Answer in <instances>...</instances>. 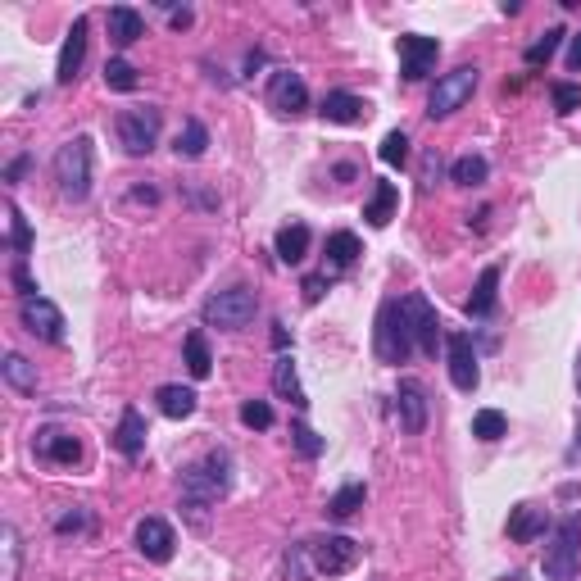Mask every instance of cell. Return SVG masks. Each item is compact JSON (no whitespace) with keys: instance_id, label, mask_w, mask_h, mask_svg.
<instances>
[{"instance_id":"obj_1","label":"cell","mask_w":581,"mask_h":581,"mask_svg":"<svg viewBox=\"0 0 581 581\" xmlns=\"http://www.w3.org/2000/svg\"><path fill=\"white\" fill-rule=\"evenodd\" d=\"M227 491H232V459H227V450L205 454V459L191 463L182 473V504L196 509V527H205V509L223 500Z\"/></svg>"},{"instance_id":"obj_2","label":"cell","mask_w":581,"mask_h":581,"mask_svg":"<svg viewBox=\"0 0 581 581\" xmlns=\"http://www.w3.org/2000/svg\"><path fill=\"white\" fill-rule=\"evenodd\" d=\"M373 350H377V359H382V364H391V368H400L404 359L414 355V336H409V323H404L400 300H382V309H377Z\"/></svg>"},{"instance_id":"obj_3","label":"cell","mask_w":581,"mask_h":581,"mask_svg":"<svg viewBox=\"0 0 581 581\" xmlns=\"http://www.w3.org/2000/svg\"><path fill=\"white\" fill-rule=\"evenodd\" d=\"M55 182L64 200L91 196V137H73L55 150Z\"/></svg>"},{"instance_id":"obj_4","label":"cell","mask_w":581,"mask_h":581,"mask_svg":"<svg viewBox=\"0 0 581 581\" xmlns=\"http://www.w3.org/2000/svg\"><path fill=\"white\" fill-rule=\"evenodd\" d=\"M541 568H545V581H577V568H581V518L577 513L554 527Z\"/></svg>"},{"instance_id":"obj_5","label":"cell","mask_w":581,"mask_h":581,"mask_svg":"<svg viewBox=\"0 0 581 581\" xmlns=\"http://www.w3.org/2000/svg\"><path fill=\"white\" fill-rule=\"evenodd\" d=\"M477 82H482V69H477V64H459V69L441 73L432 96H427V119H450V114H459V109L473 100Z\"/></svg>"},{"instance_id":"obj_6","label":"cell","mask_w":581,"mask_h":581,"mask_svg":"<svg viewBox=\"0 0 581 581\" xmlns=\"http://www.w3.org/2000/svg\"><path fill=\"white\" fill-rule=\"evenodd\" d=\"M255 314H259V296L250 286H227V291L205 300V323L218 327V332H241V327L255 323Z\"/></svg>"},{"instance_id":"obj_7","label":"cell","mask_w":581,"mask_h":581,"mask_svg":"<svg viewBox=\"0 0 581 581\" xmlns=\"http://www.w3.org/2000/svg\"><path fill=\"white\" fill-rule=\"evenodd\" d=\"M159 128H164V109L155 105H132L119 114V141L128 155H150L159 141Z\"/></svg>"},{"instance_id":"obj_8","label":"cell","mask_w":581,"mask_h":581,"mask_svg":"<svg viewBox=\"0 0 581 581\" xmlns=\"http://www.w3.org/2000/svg\"><path fill=\"white\" fill-rule=\"evenodd\" d=\"M400 309H404V323H409V336H414V350L436 359V345H441V318H436V305L423 296V291H409V296L400 300Z\"/></svg>"},{"instance_id":"obj_9","label":"cell","mask_w":581,"mask_h":581,"mask_svg":"<svg viewBox=\"0 0 581 581\" xmlns=\"http://www.w3.org/2000/svg\"><path fill=\"white\" fill-rule=\"evenodd\" d=\"M305 550L314 572H323V577H341V572H350L359 563V541H350V536H318Z\"/></svg>"},{"instance_id":"obj_10","label":"cell","mask_w":581,"mask_h":581,"mask_svg":"<svg viewBox=\"0 0 581 581\" xmlns=\"http://www.w3.org/2000/svg\"><path fill=\"white\" fill-rule=\"evenodd\" d=\"M395 50H400V78L404 82H423L427 73L436 69L441 41H436V37H418V32H404V37L395 41Z\"/></svg>"},{"instance_id":"obj_11","label":"cell","mask_w":581,"mask_h":581,"mask_svg":"<svg viewBox=\"0 0 581 581\" xmlns=\"http://www.w3.org/2000/svg\"><path fill=\"white\" fill-rule=\"evenodd\" d=\"M268 105L282 114V119H300L309 109V87L296 69H273L268 78Z\"/></svg>"},{"instance_id":"obj_12","label":"cell","mask_w":581,"mask_h":581,"mask_svg":"<svg viewBox=\"0 0 581 581\" xmlns=\"http://www.w3.org/2000/svg\"><path fill=\"white\" fill-rule=\"evenodd\" d=\"M19 323L28 327L32 336H41V341L64 345V314H60V305H55V300H46V296L19 300Z\"/></svg>"},{"instance_id":"obj_13","label":"cell","mask_w":581,"mask_h":581,"mask_svg":"<svg viewBox=\"0 0 581 581\" xmlns=\"http://www.w3.org/2000/svg\"><path fill=\"white\" fill-rule=\"evenodd\" d=\"M445 350H450V382L454 391H477L482 382V368H477V350H473V336L468 332H450L445 336Z\"/></svg>"},{"instance_id":"obj_14","label":"cell","mask_w":581,"mask_h":581,"mask_svg":"<svg viewBox=\"0 0 581 581\" xmlns=\"http://www.w3.org/2000/svg\"><path fill=\"white\" fill-rule=\"evenodd\" d=\"M395 414H400V427L409 436H418L427 427V386L418 377H400V386H395Z\"/></svg>"},{"instance_id":"obj_15","label":"cell","mask_w":581,"mask_h":581,"mask_svg":"<svg viewBox=\"0 0 581 581\" xmlns=\"http://www.w3.org/2000/svg\"><path fill=\"white\" fill-rule=\"evenodd\" d=\"M173 545H178V536H173V527H168L164 518H141L137 522V550H141V559L168 563V559H173Z\"/></svg>"},{"instance_id":"obj_16","label":"cell","mask_w":581,"mask_h":581,"mask_svg":"<svg viewBox=\"0 0 581 581\" xmlns=\"http://www.w3.org/2000/svg\"><path fill=\"white\" fill-rule=\"evenodd\" d=\"M32 450H37V459L46 463H78L82 459V441L73 432H64V427H41L37 441H32Z\"/></svg>"},{"instance_id":"obj_17","label":"cell","mask_w":581,"mask_h":581,"mask_svg":"<svg viewBox=\"0 0 581 581\" xmlns=\"http://www.w3.org/2000/svg\"><path fill=\"white\" fill-rule=\"evenodd\" d=\"M82 60H87V19H73L69 37H64V50H60V64H55V82L73 87V78L82 73Z\"/></svg>"},{"instance_id":"obj_18","label":"cell","mask_w":581,"mask_h":581,"mask_svg":"<svg viewBox=\"0 0 581 581\" xmlns=\"http://www.w3.org/2000/svg\"><path fill=\"white\" fill-rule=\"evenodd\" d=\"M146 436H150V427H146V418H141V409H123V418H119V432H114V450L123 454V459H132L137 463L141 454H146Z\"/></svg>"},{"instance_id":"obj_19","label":"cell","mask_w":581,"mask_h":581,"mask_svg":"<svg viewBox=\"0 0 581 581\" xmlns=\"http://www.w3.org/2000/svg\"><path fill=\"white\" fill-rule=\"evenodd\" d=\"M318 114H323V123H364L368 119V100L355 96V91H327L323 105H318Z\"/></svg>"},{"instance_id":"obj_20","label":"cell","mask_w":581,"mask_h":581,"mask_svg":"<svg viewBox=\"0 0 581 581\" xmlns=\"http://www.w3.org/2000/svg\"><path fill=\"white\" fill-rule=\"evenodd\" d=\"M545 532H550V509H541V504H518V509L509 513V536L518 545L541 541Z\"/></svg>"},{"instance_id":"obj_21","label":"cell","mask_w":581,"mask_h":581,"mask_svg":"<svg viewBox=\"0 0 581 581\" xmlns=\"http://www.w3.org/2000/svg\"><path fill=\"white\" fill-rule=\"evenodd\" d=\"M105 23H109V41H114V46H123V50H128L132 41L146 37V19H141L132 5H114V10L105 14Z\"/></svg>"},{"instance_id":"obj_22","label":"cell","mask_w":581,"mask_h":581,"mask_svg":"<svg viewBox=\"0 0 581 581\" xmlns=\"http://www.w3.org/2000/svg\"><path fill=\"white\" fill-rule=\"evenodd\" d=\"M309 227L305 223H286L282 232H277V241H273V250H277V259H282L286 268H296V264H305V255H309Z\"/></svg>"},{"instance_id":"obj_23","label":"cell","mask_w":581,"mask_h":581,"mask_svg":"<svg viewBox=\"0 0 581 581\" xmlns=\"http://www.w3.org/2000/svg\"><path fill=\"white\" fill-rule=\"evenodd\" d=\"M155 400H159V414H164V418H191V414H196V404H200V395L191 391V386L168 382V386H159V391H155Z\"/></svg>"},{"instance_id":"obj_24","label":"cell","mask_w":581,"mask_h":581,"mask_svg":"<svg viewBox=\"0 0 581 581\" xmlns=\"http://www.w3.org/2000/svg\"><path fill=\"white\" fill-rule=\"evenodd\" d=\"M395 209H400V187H395V182H377L373 196H368V205H364L368 227H386L395 218Z\"/></svg>"},{"instance_id":"obj_25","label":"cell","mask_w":581,"mask_h":581,"mask_svg":"<svg viewBox=\"0 0 581 581\" xmlns=\"http://www.w3.org/2000/svg\"><path fill=\"white\" fill-rule=\"evenodd\" d=\"M495 300H500V268H482V277H477L473 286V296H468V314L473 318H486L495 314Z\"/></svg>"},{"instance_id":"obj_26","label":"cell","mask_w":581,"mask_h":581,"mask_svg":"<svg viewBox=\"0 0 581 581\" xmlns=\"http://www.w3.org/2000/svg\"><path fill=\"white\" fill-rule=\"evenodd\" d=\"M359 255H364V246H359L355 232H332V237H327V268H332V273L355 268Z\"/></svg>"},{"instance_id":"obj_27","label":"cell","mask_w":581,"mask_h":581,"mask_svg":"<svg viewBox=\"0 0 581 581\" xmlns=\"http://www.w3.org/2000/svg\"><path fill=\"white\" fill-rule=\"evenodd\" d=\"M273 391L282 395V400H291L296 409H305V404H309V395H305V386H300L291 355H277V364H273Z\"/></svg>"},{"instance_id":"obj_28","label":"cell","mask_w":581,"mask_h":581,"mask_svg":"<svg viewBox=\"0 0 581 581\" xmlns=\"http://www.w3.org/2000/svg\"><path fill=\"white\" fill-rule=\"evenodd\" d=\"M491 178V164H486V155H463L450 164V182L454 187H482V182Z\"/></svg>"},{"instance_id":"obj_29","label":"cell","mask_w":581,"mask_h":581,"mask_svg":"<svg viewBox=\"0 0 581 581\" xmlns=\"http://www.w3.org/2000/svg\"><path fill=\"white\" fill-rule=\"evenodd\" d=\"M173 150H178V159H200L209 150V128L200 119H187L178 132V141H173Z\"/></svg>"},{"instance_id":"obj_30","label":"cell","mask_w":581,"mask_h":581,"mask_svg":"<svg viewBox=\"0 0 581 581\" xmlns=\"http://www.w3.org/2000/svg\"><path fill=\"white\" fill-rule=\"evenodd\" d=\"M364 500H368V486L364 482H350V486H341V491L327 500V518H336V522H345L355 509H364Z\"/></svg>"},{"instance_id":"obj_31","label":"cell","mask_w":581,"mask_h":581,"mask_svg":"<svg viewBox=\"0 0 581 581\" xmlns=\"http://www.w3.org/2000/svg\"><path fill=\"white\" fill-rule=\"evenodd\" d=\"M0 373H5V382L14 386V391L23 395H37V368L28 364L23 355H5V364H0Z\"/></svg>"},{"instance_id":"obj_32","label":"cell","mask_w":581,"mask_h":581,"mask_svg":"<svg viewBox=\"0 0 581 581\" xmlns=\"http://www.w3.org/2000/svg\"><path fill=\"white\" fill-rule=\"evenodd\" d=\"M187 373L196 377V382H205V377L214 373V359H209L205 332H191V336H187Z\"/></svg>"},{"instance_id":"obj_33","label":"cell","mask_w":581,"mask_h":581,"mask_svg":"<svg viewBox=\"0 0 581 581\" xmlns=\"http://www.w3.org/2000/svg\"><path fill=\"white\" fill-rule=\"evenodd\" d=\"M5 218H10V250L19 255V264H23V255L32 250V232H28V218H23V209L14 205V200H5Z\"/></svg>"},{"instance_id":"obj_34","label":"cell","mask_w":581,"mask_h":581,"mask_svg":"<svg viewBox=\"0 0 581 581\" xmlns=\"http://www.w3.org/2000/svg\"><path fill=\"white\" fill-rule=\"evenodd\" d=\"M568 37V32L563 28H550V32H541V37L532 41V46H527V55H522V60H527V69H541V64H550L554 60V50H559V41Z\"/></svg>"},{"instance_id":"obj_35","label":"cell","mask_w":581,"mask_h":581,"mask_svg":"<svg viewBox=\"0 0 581 581\" xmlns=\"http://www.w3.org/2000/svg\"><path fill=\"white\" fill-rule=\"evenodd\" d=\"M473 436L477 441H500V436H509V418L500 409H482V414H473Z\"/></svg>"},{"instance_id":"obj_36","label":"cell","mask_w":581,"mask_h":581,"mask_svg":"<svg viewBox=\"0 0 581 581\" xmlns=\"http://www.w3.org/2000/svg\"><path fill=\"white\" fill-rule=\"evenodd\" d=\"M291 445H296L300 459H318V454H323V436L309 423H291Z\"/></svg>"},{"instance_id":"obj_37","label":"cell","mask_w":581,"mask_h":581,"mask_svg":"<svg viewBox=\"0 0 581 581\" xmlns=\"http://www.w3.org/2000/svg\"><path fill=\"white\" fill-rule=\"evenodd\" d=\"M137 69H132L128 60H109L105 64V87L109 91H137Z\"/></svg>"},{"instance_id":"obj_38","label":"cell","mask_w":581,"mask_h":581,"mask_svg":"<svg viewBox=\"0 0 581 581\" xmlns=\"http://www.w3.org/2000/svg\"><path fill=\"white\" fill-rule=\"evenodd\" d=\"M377 155H382V164L400 168L404 159H409V137H404L400 128H395V132H386V137H382V150H377Z\"/></svg>"},{"instance_id":"obj_39","label":"cell","mask_w":581,"mask_h":581,"mask_svg":"<svg viewBox=\"0 0 581 581\" xmlns=\"http://www.w3.org/2000/svg\"><path fill=\"white\" fill-rule=\"evenodd\" d=\"M241 423L255 427V432H268V427H273V404H268V400H246V404H241Z\"/></svg>"},{"instance_id":"obj_40","label":"cell","mask_w":581,"mask_h":581,"mask_svg":"<svg viewBox=\"0 0 581 581\" xmlns=\"http://www.w3.org/2000/svg\"><path fill=\"white\" fill-rule=\"evenodd\" d=\"M0 541H5V572H0V577L5 581H14L19 577V532H14V522H5V527H0Z\"/></svg>"},{"instance_id":"obj_41","label":"cell","mask_w":581,"mask_h":581,"mask_svg":"<svg viewBox=\"0 0 581 581\" xmlns=\"http://www.w3.org/2000/svg\"><path fill=\"white\" fill-rule=\"evenodd\" d=\"M554 109H559V114H577V109H581V87H577V82H554Z\"/></svg>"},{"instance_id":"obj_42","label":"cell","mask_w":581,"mask_h":581,"mask_svg":"<svg viewBox=\"0 0 581 581\" xmlns=\"http://www.w3.org/2000/svg\"><path fill=\"white\" fill-rule=\"evenodd\" d=\"M327 282H332V277H327V273H314V277H305V286H300V291H305V305H318V300H323Z\"/></svg>"},{"instance_id":"obj_43","label":"cell","mask_w":581,"mask_h":581,"mask_svg":"<svg viewBox=\"0 0 581 581\" xmlns=\"http://www.w3.org/2000/svg\"><path fill=\"white\" fill-rule=\"evenodd\" d=\"M10 282L19 286V296H23V300H28V296H37V282H32V277H28V268H23V264H14V268H10Z\"/></svg>"},{"instance_id":"obj_44","label":"cell","mask_w":581,"mask_h":581,"mask_svg":"<svg viewBox=\"0 0 581 581\" xmlns=\"http://www.w3.org/2000/svg\"><path fill=\"white\" fill-rule=\"evenodd\" d=\"M441 168H445V164H441V155H436V150H432V155L423 159V187H427V191L436 187V178H441Z\"/></svg>"},{"instance_id":"obj_45","label":"cell","mask_w":581,"mask_h":581,"mask_svg":"<svg viewBox=\"0 0 581 581\" xmlns=\"http://www.w3.org/2000/svg\"><path fill=\"white\" fill-rule=\"evenodd\" d=\"M82 527H87V513H64V518L55 522V532H60V536H69V532H82Z\"/></svg>"},{"instance_id":"obj_46","label":"cell","mask_w":581,"mask_h":581,"mask_svg":"<svg viewBox=\"0 0 581 581\" xmlns=\"http://www.w3.org/2000/svg\"><path fill=\"white\" fill-rule=\"evenodd\" d=\"M568 69H572V73H581V32L572 37V46H568Z\"/></svg>"},{"instance_id":"obj_47","label":"cell","mask_w":581,"mask_h":581,"mask_svg":"<svg viewBox=\"0 0 581 581\" xmlns=\"http://www.w3.org/2000/svg\"><path fill=\"white\" fill-rule=\"evenodd\" d=\"M23 168H28V159H14L10 173H5V182H19V178H23Z\"/></svg>"},{"instance_id":"obj_48","label":"cell","mask_w":581,"mask_h":581,"mask_svg":"<svg viewBox=\"0 0 581 581\" xmlns=\"http://www.w3.org/2000/svg\"><path fill=\"white\" fill-rule=\"evenodd\" d=\"M273 345H277V350H286V327L282 323H273Z\"/></svg>"},{"instance_id":"obj_49","label":"cell","mask_w":581,"mask_h":581,"mask_svg":"<svg viewBox=\"0 0 581 581\" xmlns=\"http://www.w3.org/2000/svg\"><path fill=\"white\" fill-rule=\"evenodd\" d=\"M173 28H191V10H178V14H173Z\"/></svg>"},{"instance_id":"obj_50","label":"cell","mask_w":581,"mask_h":581,"mask_svg":"<svg viewBox=\"0 0 581 581\" xmlns=\"http://www.w3.org/2000/svg\"><path fill=\"white\" fill-rule=\"evenodd\" d=\"M577 391H581V355H577Z\"/></svg>"},{"instance_id":"obj_51","label":"cell","mask_w":581,"mask_h":581,"mask_svg":"<svg viewBox=\"0 0 581 581\" xmlns=\"http://www.w3.org/2000/svg\"><path fill=\"white\" fill-rule=\"evenodd\" d=\"M577 441H581V432H577Z\"/></svg>"}]
</instances>
